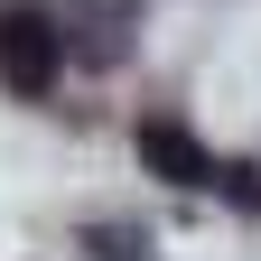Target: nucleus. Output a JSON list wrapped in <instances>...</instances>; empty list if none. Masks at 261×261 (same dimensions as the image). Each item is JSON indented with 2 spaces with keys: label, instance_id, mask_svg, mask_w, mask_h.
<instances>
[{
  "label": "nucleus",
  "instance_id": "1",
  "mask_svg": "<svg viewBox=\"0 0 261 261\" xmlns=\"http://www.w3.org/2000/svg\"><path fill=\"white\" fill-rule=\"evenodd\" d=\"M56 65H65L56 19H38V10H0V84H10V93H47Z\"/></svg>",
  "mask_w": 261,
  "mask_h": 261
},
{
  "label": "nucleus",
  "instance_id": "2",
  "mask_svg": "<svg viewBox=\"0 0 261 261\" xmlns=\"http://www.w3.org/2000/svg\"><path fill=\"white\" fill-rule=\"evenodd\" d=\"M140 159H149V177H168V187H205L215 177V159L196 149L177 121H140Z\"/></svg>",
  "mask_w": 261,
  "mask_h": 261
}]
</instances>
